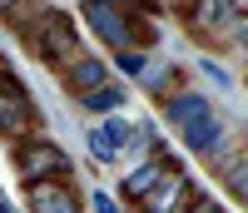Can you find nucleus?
I'll use <instances>...</instances> for the list:
<instances>
[{
  "mask_svg": "<svg viewBox=\"0 0 248 213\" xmlns=\"http://www.w3.org/2000/svg\"><path fill=\"white\" fill-rule=\"evenodd\" d=\"M149 5H154V10H174V15H179V10H184V0H149Z\"/></svg>",
  "mask_w": 248,
  "mask_h": 213,
  "instance_id": "22",
  "label": "nucleus"
},
{
  "mask_svg": "<svg viewBox=\"0 0 248 213\" xmlns=\"http://www.w3.org/2000/svg\"><path fill=\"white\" fill-rule=\"evenodd\" d=\"M129 139H134V124L124 119V114H105L90 129V154H94V164H119V154L129 149Z\"/></svg>",
  "mask_w": 248,
  "mask_h": 213,
  "instance_id": "9",
  "label": "nucleus"
},
{
  "mask_svg": "<svg viewBox=\"0 0 248 213\" xmlns=\"http://www.w3.org/2000/svg\"><path fill=\"white\" fill-rule=\"evenodd\" d=\"M233 40H238V45H243V50H248V10H243V15H238V30H233Z\"/></svg>",
  "mask_w": 248,
  "mask_h": 213,
  "instance_id": "21",
  "label": "nucleus"
},
{
  "mask_svg": "<svg viewBox=\"0 0 248 213\" xmlns=\"http://www.w3.org/2000/svg\"><path fill=\"white\" fill-rule=\"evenodd\" d=\"M169 174H184V164H179V154H174V149H159V154L139 159L129 174H119V198L129 203V208H139V203L149 198V194H154V188L169 179Z\"/></svg>",
  "mask_w": 248,
  "mask_h": 213,
  "instance_id": "4",
  "label": "nucleus"
},
{
  "mask_svg": "<svg viewBox=\"0 0 248 213\" xmlns=\"http://www.w3.org/2000/svg\"><path fill=\"white\" fill-rule=\"evenodd\" d=\"M10 164H15L20 183H45V179L70 183V179H75V159H70L55 139H45V134L15 139V144H10Z\"/></svg>",
  "mask_w": 248,
  "mask_h": 213,
  "instance_id": "2",
  "label": "nucleus"
},
{
  "mask_svg": "<svg viewBox=\"0 0 248 213\" xmlns=\"http://www.w3.org/2000/svg\"><path fill=\"white\" fill-rule=\"evenodd\" d=\"M214 109V99L203 94V90H189V84H184V90H174L169 99L159 104V119L169 124V129H184V124H194V119H203Z\"/></svg>",
  "mask_w": 248,
  "mask_h": 213,
  "instance_id": "11",
  "label": "nucleus"
},
{
  "mask_svg": "<svg viewBox=\"0 0 248 213\" xmlns=\"http://www.w3.org/2000/svg\"><path fill=\"white\" fill-rule=\"evenodd\" d=\"M114 75H109V55H94V50H79L65 70H60V84H65V94H90V90H99V84H109Z\"/></svg>",
  "mask_w": 248,
  "mask_h": 213,
  "instance_id": "7",
  "label": "nucleus"
},
{
  "mask_svg": "<svg viewBox=\"0 0 248 213\" xmlns=\"http://www.w3.org/2000/svg\"><path fill=\"white\" fill-rule=\"evenodd\" d=\"M79 15H85V30L99 40V45L114 50H134L129 45V10L124 5H109V0H79Z\"/></svg>",
  "mask_w": 248,
  "mask_h": 213,
  "instance_id": "6",
  "label": "nucleus"
},
{
  "mask_svg": "<svg viewBox=\"0 0 248 213\" xmlns=\"http://www.w3.org/2000/svg\"><path fill=\"white\" fill-rule=\"evenodd\" d=\"M184 30H189L199 45H209V50H218V45H229L233 40V30H238V0H184Z\"/></svg>",
  "mask_w": 248,
  "mask_h": 213,
  "instance_id": "3",
  "label": "nucleus"
},
{
  "mask_svg": "<svg viewBox=\"0 0 248 213\" xmlns=\"http://www.w3.org/2000/svg\"><path fill=\"white\" fill-rule=\"evenodd\" d=\"M184 213H229V203H223V198H214V194H203V188H199V194H194V203L184 208Z\"/></svg>",
  "mask_w": 248,
  "mask_h": 213,
  "instance_id": "18",
  "label": "nucleus"
},
{
  "mask_svg": "<svg viewBox=\"0 0 248 213\" xmlns=\"http://www.w3.org/2000/svg\"><path fill=\"white\" fill-rule=\"evenodd\" d=\"M218 179H223V188H229V198L248 208V149H243V154H238V159H233L229 168H223Z\"/></svg>",
  "mask_w": 248,
  "mask_h": 213,
  "instance_id": "16",
  "label": "nucleus"
},
{
  "mask_svg": "<svg viewBox=\"0 0 248 213\" xmlns=\"http://www.w3.org/2000/svg\"><path fill=\"white\" fill-rule=\"evenodd\" d=\"M179 75H184V70L174 65V60H149V70L139 75V84L149 90V99H159V104H164L174 90H184V84H179Z\"/></svg>",
  "mask_w": 248,
  "mask_h": 213,
  "instance_id": "15",
  "label": "nucleus"
},
{
  "mask_svg": "<svg viewBox=\"0 0 248 213\" xmlns=\"http://www.w3.org/2000/svg\"><path fill=\"white\" fill-rule=\"evenodd\" d=\"M20 45H25L35 60H40V65H50L55 75L60 70H65L70 65V60L79 55V50H85V45H79V30H75V20H70V10H45V15H40L35 20V30L25 35V40H20Z\"/></svg>",
  "mask_w": 248,
  "mask_h": 213,
  "instance_id": "1",
  "label": "nucleus"
},
{
  "mask_svg": "<svg viewBox=\"0 0 248 213\" xmlns=\"http://www.w3.org/2000/svg\"><path fill=\"white\" fill-rule=\"evenodd\" d=\"M194 194H199V183H194V174H169L149 198H144L134 213H184L194 203Z\"/></svg>",
  "mask_w": 248,
  "mask_h": 213,
  "instance_id": "10",
  "label": "nucleus"
},
{
  "mask_svg": "<svg viewBox=\"0 0 248 213\" xmlns=\"http://www.w3.org/2000/svg\"><path fill=\"white\" fill-rule=\"evenodd\" d=\"M90 208H94V213H119V198H109L105 188H94V194H90Z\"/></svg>",
  "mask_w": 248,
  "mask_h": 213,
  "instance_id": "20",
  "label": "nucleus"
},
{
  "mask_svg": "<svg viewBox=\"0 0 248 213\" xmlns=\"http://www.w3.org/2000/svg\"><path fill=\"white\" fill-rule=\"evenodd\" d=\"M25 134H40V109H35V99L30 90L20 84L15 75L0 84V139H25Z\"/></svg>",
  "mask_w": 248,
  "mask_h": 213,
  "instance_id": "5",
  "label": "nucleus"
},
{
  "mask_svg": "<svg viewBox=\"0 0 248 213\" xmlns=\"http://www.w3.org/2000/svg\"><path fill=\"white\" fill-rule=\"evenodd\" d=\"M199 70H203V75H209L214 84H223V90H229V84H233V75H229V70H223V65H218V60H199Z\"/></svg>",
  "mask_w": 248,
  "mask_h": 213,
  "instance_id": "19",
  "label": "nucleus"
},
{
  "mask_svg": "<svg viewBox=\"0 0 248 213\" xmlns=\"http://www.w3.org/2000/svg\"><path fill=\"white\" fill-rule=\"evenodd\" d=\"M109 70L124 75V79H139L144 70H149V55H144V50H114L109 55Z\"/></svg>",
  "mask_w": 248,
  "mask_h": 213,
  "instance_id": "17",
  "label": "nucleus"
},
{
  "mask_svg": "<svg viewBox=\"0 0 248 213\" xmlns=\"http://www.w3.org/2000/svg\"><path fill=\"white\" fill-rule=\"evenodd\" d=\"M25 208L30 213H85V198H79L75 179L70 183L45 179V183H25Z\"/></svg>",
  "mask_w": 248,
  "mask_h": 213,
  "instance_id": "8",
  "label": "nucleus"
},
{
  "mask_svg": "<svg viewBox=\"0 0 248 213\" xmlns=\"http://www.w3.org/2000/svg\"><path fill=\"white\" fill-rule=\"evenodd\" d=\"M0 213H20V208H15V203H10V198H0Z\"/></svg>",
  "mask_w": 248,
  "mask_h": 213,
  "instance_id": "24",
  "label": "nucleus"
},
{
  "mask_svg": "<svg viewBox=\"0 0 248 213\" xmlns=\"http://www.w3.org/2000/svg\"><path fill=\"white\" fill-rule=\"evenodd\" d=\"M229 129H233V119H229V114H218V109H209L203 119H194V124H184V129H179V144L189 149L194 159H203V154H209V149H214L223 134H229Z\"/></svg>",
  "mask_w": 248,
  "mask_h": 213,
  "instance_id": "12",
  "label": "nucleus"
},
{
  "mask_svg": "<svg viewBox=\"0 0 248 213\" xmlns=\"http://www.w3.org/2000/svg\"><path fill=\"white\" fill-rule=\"evenodd\" d=\"M50 5L45 0H0V25H5L15 40H25L30 30H35V20L45 15Z\"/></svg>",
  "mask_w": 248,
  "mask_h": 213,
  "instance_id": "13",
  "label": "nucleus"
},
{
  "mask_svg": "<svg viewBox=\"0 0 248 213\" xmlns=\"http://www.w3.org/2000/svg\"><path fill=\"white\" fill-rule=\"evenodd\" d=\"M10 75H15V70H10V65H5V60H0V84H5V79H10Z\"/></svg>",
  "mask_w": 248,
  "mask_h": 213,
  "instance_id": "23",
  "label": "nucleus"
},
{
  "mask_svg": "<svg viewBox=\"0 0 248 213\" xmlns=\"http://www.w3.org/2000/svg\"><path fill=\"white\" fill-rule=\"evenodd\" d=\"M124 104H129V84L124 79H109V84H99V90L90 94H79V109H90V114H124Z\"/></svg>",
  "mask_w": 248,
  "mask_h": 213,
  "instance_id": "14",
  "label": "nucleus"
}]
</instances>
